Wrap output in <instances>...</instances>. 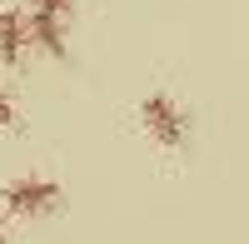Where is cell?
Returning a JSON list of instances; mask_svg holds the SVG:
<instances>
[{"label":"cell","instance_id":"cell-1","mask_svg":"<svg viewBox=\"0 0 249 244\" xmlns=\"http://www.w3.org/2000/svg\"><path fill=\"white\" fill-rule=\"evenodd\" d=\"M140 125L150 139H160L164 150H179L184 145V135H190V125H184V110L175 105L170 95H144V105H140Z\"/></svg>","mask_w":249,"mask_h":244},{"label":"cell","instance_id":"cell-2","mask_svg":"<svg viewBox=\"0 0 249 244\" xmlns=\"http://www.w3.org/2000/svg\"><path fill=\"white\" fill-rule=\"evenodd\" d=\"M70 10H75V0H35L30 5V35L55 60H65V20H70Z\"/></svg>","mask_w":249,"mask_h":244},{"label":"cell","instance_id":"cell-3","mask_svg":"<svg viewBox=\"0 0 249 244\" xmlns=\"http://www.w3.org/2000/svg\"><path fill=\"white\" fill-rule=\"evenodd\" d=\"M55 205H60V185H55V179L25 174V179H10V185H5V209L10 214L35 219V214H50Z\"/></svg>","mask_w":249,"mask_h":244},{"label":"cell","instance_id":"cell-4","mask_svg":"<svg viewBox=\"0 0 249 244\" xmlns=\"http://www.w3.org/2000/svg\"><path fill=\"white\" fill-rule=\"evenodd\" d=\"M30 20L20 15V10H0V60L5 65H20L25 60V45H30Z\"/></svg>","mask_w":249,"mask_h":244},{"label":"cell","instance_id":"cell-5","mask_svg":"<svg viewBox=\"0 0 249 244\" xmlns=\"http://www.w3.org/2000/svg\"><path fill=\"white\" fill-rule=\"evenodd\" d=\"M10 125H15V100L0 90V130H10Z\"/></svg>","mask_w":249,"mask_h":244},{"label":"cell","instance_id":"cell-6","mask_svg":"<svg viewBox=\"0 0 249 244\" xmlns=\"http://www.w3.org/2000/svg\"><path fill=\"white\" fill-rule=\"evenodd\" d=\"M0 244H5V214H0Z\"/></svg>","mask_w":249,"mask_h":244}]
</instances>
